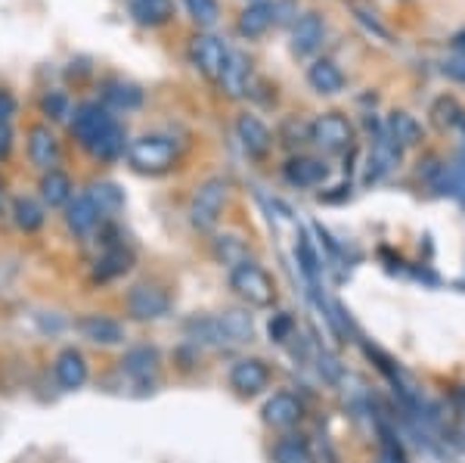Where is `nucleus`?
I'll return each mask as SVG.
<instances>
[{"label":"nucleus","instance_id":"obj_35","mask_svg":"<svg viewBox=\"0 0 465 463\" xmlns=\"http://www.w3.org/2000/svg\"><path fill=\"white\" fill-rule=\"evenodd\" d=\"M298 258H302V267L311 280H317V271H320V261H317V252L307 237H298Z\"/></svg>","mask_w":465,"mask_h":463},{"label":"nucleus","instance_id":"obj_24","mask_svg":"<svg viewBox=\"0 0 465 463\" xmlns=\"http://www.w3.org/2000/svg\"><path fill=\"white\" fill-rule=\"evenodd\" d=\"M397 159H401V146L394 144L388 134H381V137L376 140V146H372V156H370V181H379L381 175H388L394 166H397Z\"/></svg>","mask_w":465,"mask_h":463},{"label":"nucleus","instance_id":"obj_6","mask_svg":"<svg viewBox=\"0 0 465 463\" xmlns=\"http://www.w3.org/2000/svg\"><path fill=\"white\" fill-rule=\"evenodd\" d=\"M190 56H193V65L205 75L208 81H221L223 69L230 63V50L221 37L214 35H196L190 44Z\"/></svg>","mask_w":465,"mask_h":463},{"label":"nucleus","instance_id":"obj_25","mask_svg":"<svg viewBox=\"0 0 465 463\" xmlns=\"http://www.w3.org/2000/svg\"><path fill=\"white\" fill-rule=\"evenodd\" d=\"M217 324H221L223 342H249L254 336V324H252L249 311L230 308V311H223V317H217Z\"/></svg>","mask_w":465,"mask_h":463},{"label":"nucleus","instance_id":"obj_13","mask_svg":"<svg viewBox=\"0 0 465 463\" xmlns=\"http://www.w3.org/2000/svg\"><path fill=\"white\" fill-rule=\"evenodd\" d=\"M264 423L267 427H273V429H292L298 420L304 417V408H302V401L295 398V395H289V392H276L273 398L264 405Z\"/></svg>","mask_w":465,"mask_h":463},{"label":"nucleus","instance_id":"obj_3","mask_svg":"<svg viewBox=\"0 0 465 463\" xmlns=\"http://www.w3.org/2000/svg\"><path fill=\"white\" fill-rule=\"evenodd\" d=\"M230 289L236 293L242 302L254 305V308H267L276 298V283L273 277L254 261H242V265L230 267Z\"/></svg>","mask_w":465,"mask_h":463},{"label":"nucleus","instance_id":"obj_12","mask_svg":"<svg viewBox=\"0 0 465 463\" xmlns=\"http://www.w3.org/2000/svg\"><path fill=\"white\" fill-rule=\"evenodd\" d=\"M236 134H239V140H242V149L252 159H264L270 153V146H273V134H270V128L258 116H239Z\"/></svg>","mask_w":465,"mask_h":463},{"label":"nucleus","instance_id":"obj_27","mask_svg":"<svg viewBox=\"0 0 465 463\" xmlns=\"http://www.w3.org/2000/svg\"><path fill=\"white\" fill-rule=\"evenodd\" d=\"M13 218H16L19 230L37 234V230L44 227V221H47V215H44V206L35 203L32 196H19L16 203H13Z\"/></svg>","mask_w":465,"mask_h":463},{"label":"nucleus","instance_id":"obj_5","mask_svg":"<svg viewBox=\"0 0 465 463\" xmlns=\"http://www.w3.org/2000/svg\"><path fill=\"white\" fill-rule=\"evenodd\" d=\"M124 308L134 320H159L168 315L171 296L155 283H137V287L127 289Z\"/></svg>","mask_w":465,"mask_h":463},{"label":"nucleus","instance_id":"obj_39","mask_svg":"<svg viewBox=\"0 0 465 463\" xmlns=\"http://www.w3.org/2000/svg\"><path fill=\"white\" fill-rule=\"evenodd\" d=\"M379 463H407V458H403V451L394 442H385V451H381Z\"/></svg>","mask_w":465,"mask_h":463},{"label":"nucleus","instance_id":"obj_42","mask_svg":"<svg viewBox=\"0 0 465 463\" xmlns=\"http://www.w3.org/2000/svg\"><path fill=\"white\" fill-rule=\"evenodd\" d=\"M252 4H254V0H252Z\"/></svg>","mask_w":465,"mask_h":463},{"label":"nucleus","instance_id":"obj_18","mask_svg":"<svg viewBox=\"0 0 465 463\" xmlns=\"http://www.w3.org/2000/svg\"><path fill=\"white\" fill-rule=\"evenodd\" d=\"M249 78H252V63L242 54H230L227 69L221 75V87L230 100H242L249 94Z\"/></svg>","mask_w":465,"mask_h":463},{"label":"nucleus","instance_id":"obj_7","mask_svg":"<svg viewBox=\"0 0 465 463\" xmlns=\"http://www.w3.org/2000/svg\"><path fill=\"white\" fill-rule=\"evenodd\" d=\"M311 140L326 153H344L351 144H354V128L351 122L339 112H326L317 122L311 125Z\"/></svg>","mask_w":465,"mask_h":463},{"label":"nucleus","instance_id":"obj_33","mask_svg":"<svg viewBox=\"0 0 465 463\" xmlns=\"http://www.w3.org/2000/svg\"><path fill=\"white\" fill-rule=\"evenodd\" d=\"M186 10H190V16L196 19V25L208 28L214 25L217 16H221V4L217 0H183Z\"/></svg>","mask_w":465,"mask_h":463},{"label":"nucleus","instance_id":"obj_22","mask_svg":"<svg viewBox=\"0 0 465 463\" xmlns=\"http://www.w3.org/2000/svg\"><path fill=\"white\" fill-rule=\"evenodd\" d=\"M72 177L65 175V171H44L41 177V196L44 203H47L50 208H59V206H69L72 203Z\"/></svg>","mask_w":465,"mask_h":463},{"label":"nucleus","instance_id":"obj_10","mask_svg":"<svg viewBox=\"0 0 465 463\" xmlns=\"http://www.w3.org/2000/svg\"><path fill=\"white\" fill-rule=\"evenodd\" d=\"M54 377L65 392H78L90 377L87 357L81 355L78 348H63L59 357L54 361Z\"/></svg>","mask_w":465,"mask_h":463},{"label":"nucleus","instance_id":"obj_15","mask_svg":"<svg viewBox=\"0 0 465 463\" xmlns=\"http://www.w3.org/2000/svg\"><path fill=\"white\" fill-rule=\"evenodd\" d=\"M322 35H326V22H322L320 13H304L302 19L292 25V50L298 56H307L322 44Z\"/></svg>","mask_w":465,"mask_h":463},{"label":"nucleus","instance_id":"obj_1","mask_svg":"<svg viewBox=\"0 0 465 463\" xmlns=\"http://www.w3.org/2000/svg\"><path fill=\"white\" fill-rule=\"evenodd\" d=\"M72 134L94 159L112 162L124 153V128L100 103H81L72 118Z\"/></svg>","mask_w":465,"mask_h":463},{"label":"nucleus","instance_id":"obj_11","mask_svg":"<svg viewBox=\"0 0 465 463\" xmlns=\"http://www.w3.org/2000/svg\"><path fill=\"white\" fill-rule=\"evenodd\" d=\"M28 159L41 171H54L59 166V140L47 125L28 131Z\"/></svg>","mask_w":465,"mask_h":463},{"label":"nucleus","instance_id":"obj_29","mask_svg":"<svg viewBox=\"0 0 465 463\" xmlns=\"http://www.w3.org/2000/svg\"><path fill=\"white\" fill-rule=\"evenodd\" d=\"M106 103H112L115 109H137L143 103V94L134 85H124V81H115V85L106 87Z\"/></svg>","mask_w":465,"mask_h":463},{"label":"nucleus","instance_id":"obj_17","mask_svg":"<svg viewBox=\"0 0 465 463\" xmlns=\"http://www.w3.org/2000/svg\"><path fill=\"white\" fill-rule=\"evenodd\" d=\"M329 177V168L322 159H313V156H295V159L286 162V181L292 186H320Z\"/></svg>","mask_w":465,"mask_h":463},{"label":"nucleus","instance_id":"obj_4","mask_svg":"<svg viewBox=\"0 0 465 463\" xmlns=\"http://www.w3.org/2000/svg\"><path fill=\"white\" fill-rule=\"evenodd\" d=\"M227 196H230V184L223 177H212L205 181L196 190L193 196V206H190V221L193 227L199 230H212L223 215V206H227Z\"/></svg>","mask_w":465,"mask_h":463},{"label":"nucleus","instance_id":"obj_36","mask_svg":"<svg viewBox=\"0 0 465 463\" xmlns=\"http://www.w3.org/2000/svg\"><path fill=\"white\" fill-rule=\"evenodd\" d=\"M292 330H295V320H292V315H286V311H280V315L270 320V339L273 342H286Z\"/></svg>","mask_w":465,"mask_h":463},{"label":"nucleus","instance_id":"obj_23","mask_svg":"<svg viewBox=\"0 0 465 463\" xmlns=\"http://www.w3.org/2000/svg\"><path fill=\"white\" fill-rule=\"evenodd\" d=\"M131 16L140 22V25H164L171 16H174V4L171 0H131Z\"/></svg>","mask_w":465,"mask_h":463},{"label":"nucleus","instance_id":"obj_8","mask_svg":"<svg viewBox=\"0 0 465 463\" xmlns=\"http://www.w3.org/2000/svg\"><path fill=\"white\" fill-rule=\"evenodd\" d=\"M267 383H270V367L261 357H242V361L232 364L230 386L239 395H258L267 389Z\"/></svg>","mask_w":465,"mask_h":463},{"label":"nucleus","instance_id":"obj_32","mask_svg":"<svg viewBox=\"0 0 465 463\" xmlns=\"http://www.w3.org/2000/svg\"><path fill=\"white\" fill-rule=\"evenodd\" d=\"M431 116H434V125H438V128H453V125L462 122V109L453 96H440V100L431 106Z\"/></svg>","mask_w":465,"mask_h":463},{"label":"nucleus","instance_id":"obj_34","mask_svg":"<svg viewBox=\"0 0 465 463\" xmlns=\"http://www.w3.org/2000/svg\"><path fill=\"white\" fill-rule=\"evenodd\" d=\"M41 109H44V116H50L54 122H63V118L69 116V96L59 94V91L47 94V96L41 100Z\"/></svg>","mask_w":465,"mask_h":463},{"label":"nucleus","instance_id":"obj_14","mask_svg":"<svg viewBox=\"0 0 465 463\" xmlns=\"http://www.w3.org/2000/svg\"><path fill=\"white\" fill-rule=\"evenodd\" d=\"M159 367H162V357H159V348L153 346H134L131 352L122 357V370L134 383H149V379L159 377Z\"/></svg>","mask_w":465,"mask_h":463},{"label":"nucleus","instance_id":"obj_21","mask_svg":"<svg viewBox=\"0 0 465 463\" xmlns=\"http://www.w3.org/2000/svg\"><path fill=\"white\" fill-rule=\"evenodd\" d=\"M307 81L317 94H339L344 87V72L332 59H317V63L307 69Z\"/></svg>","mask_w":465,"mask_h":463},{"label":"nucleus","instance_id":"obj_28","mask_svg":"<svg viewBox=\"0 0 465 463\" xmlns=\"http://www.w3.org/2000/svg\"><path fill=\"white\" fill-rule=\"evenodd\" d=\"M87 196L94 199V206L100 208L103 218H112V215L122 212V206H124V196L115 184H94Z\"/></svg>","mask_w":465,"mask_h":463},{"label":"nucleus","instance_id":"obj_38","mask_svg":"<svg viewBox=\"0 0 465 463\" xmlns=\"http://www.w3.org/2000/svg\"><path fill=\"white\" fill-rule=\"evenodd\" d=\"M16 116V100H13V94L0 91V122H10V118Z\"/></svg>","mask_w":465,"mask_h":463},{"label":"nucleus","instance_id":"obj_37","mask_svg":"<svg viewBox=\"0 0 465 463\" xmlns=\"http://www.w3.org/2000/svg\"><path fill=\"white\" fill-rule=\"evenodd\" d=\"M440 72H444L450 81H460V85H465V56H460V59H447V63L440 65Z\"/></svg>","mask_w":465,"mask_h":463},{"label":"nucleus","instance_id":"obj_30","mask_svg":"<svg viewBox=\"0 0 465 463\" xmlns=\"http://www.w3.org/2000/svg\"><path fill=\"white\" fill-rule=\"evenodd\" d=\"M273 460L276 463H313L311 451H307V445L295 442V438H282V442H276Z\"/></svg>","mask_w":465,"mask_h":463},{"label":"nucleus","instance_id":"obj_19","mask_svg":"<svg viewBox=\"0 0 465 463\" xmlns=\"http://www.w3.org/2000/svg\"><path fill=\"white\" fill-rule=\"evenodd\" d=\"M134 267V252L124 249L122 243L118 246H109L106 252H103V258L96 261L94 267V280L106 283V280H115V277H124L127 271Z\"/></svg>","mask_w":465,"mask_h":463},{"label":"nucleus","instance_id":"obj_26","mask_svg":"<svg viewBox=\"0 0 465 463\" xmlns=\"http://www.w3.org/2000/svg\"><path fill=\"white\" fill-rule=\"evenodd\" d=\"M388 137H391L397 146H412L422 140V125H419L410 112H391V116H388Z\"/></svg>","mask_w":465,"mask_h":463},{"label":"nucleus","instance_id":"obj_2","mask_svg":"<svg viewBox=\"0 0 465 463\" xmlns=\"http://www.w3.org/2000/svg\"><path fill=\"white\" fill-rule=\"evenodd\" d=\"M177 146L174 140L159 137V134H146V137H137L131 146H127V159L137 171L143 175H164L177 166Z\"/></svg>","mask_w":465,"mask_h":463},{"label":"nucleus","instance_id":"obj_20","mask_svg":"<svg viewBox=\"0 0 465 463\" xmlns=\"http://www.w3.org/2000/svg\"><path fill=\"white\" fill-rule=\"evenodd\" d=\"M276 22V6L270 0H254L239 16V32L245 37H261Z\"/></svg>","mask_w":465,"mask_h":463},{"label":"nucleus","instance_id":"obj_40","mask_svg":"<svg viewBox=\"0 0 465 463\" xmlns=\"http://www.w3.org/2000/svg\"><path fill=\"white\" fill-rule=\"evenodd\" d=\"M10 149H13V131H10V125L0 122V159L10 156Z\"/></svg>","mask_w":465,"mask_h":463},{"label":"nucleus","instance_id":"obj_31","mask_svg":"<svg viewBox=\"0 0 465 463\" xmlns=\"http://www.w3.org/2000/svg\"><path fill=\"white\" fill-rule=\"evenodd\" d=\"M217 258L223 261V265H230V267H236V265H242V261H249V249L242 246V240L239 237H221L217 240Z\"/></svg>","mask_w":465,"mask_h":463},{"label":"nucleus","instance_id":"obj_41","mask_svg":"<svg viewBox=\"0 0 465 463\" xmlns=\"http://www.w3.org/2000/svg\"><path fill=\"white\" fill-rule=\"evenodd\" d=\"M453 50H460V54L465 56V28H462V32H456V35H453Z\"/></svg>","mask_w":465,"mask_h":463},{"label":"nucleus","instance_id":"obj_16","mask_svg":"<svg viewBox=\"0 0 465 463\" xmlns=\"http://www.w3.org/2000/svg\"><path fill=\"white\" fill-rule=\"evenodd\" d=\"M100 221H103V215H100V208L94 206V199L87 196H78V199H72L69 206H65V224H69V230L74 237H87V234H94L96 227H100Z\"/></svg>","mask_w":465,"mask_h":463},{"label":"nucleus","instance_id":"obj_9","mask_svg":"<svg viewBox=\"0 0 465 463\" xmlns=\"http://www.w3.org/2000/svg\"><path fill=\"white\" fill-rule=\"evenodd\" d=\"M74 330L84 339H90L94 346H122L124 342V327L115 317L106 315H84L74 320Z\"/></svg>","mask_w":465,"mask_h":463}]
</instances>
